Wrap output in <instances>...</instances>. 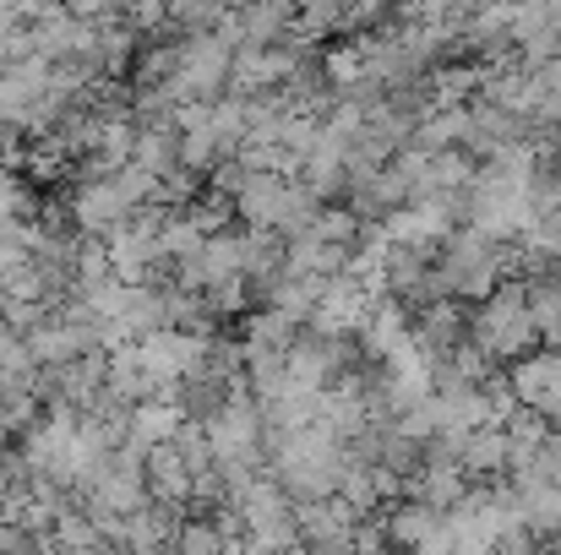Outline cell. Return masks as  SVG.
I'll list each match as a JSON object with an SVG mask.
<instances>
[{
  "instance_id": "277c9868",
  "label": "cell",
  "mask_w": 561,
  "mask_h": 555,
  "mask_svg": "<svg viewBox=\"0 0 561 555\" xmlns=\"http://www.w3.org/2000/svg\"><path fill=\"white\" fill-rule=\"evenodd\" d=\"M513 397H524L535 414H561V355H540L513 370Z\"/></svg>"
},
{
  "instance_id": "6da1fadb",
  "label": "cell",
  "mask_w": 561,
  "mask_h": 555,
  "mask_svg": "<svg viewBox=\"0 0 561 555\" xmlns=\"http://www.w3.org/2000/svg\"><path fill=\"white\" fill-rule=\"evenodd\" d=\"M535 338H540V316H535V305H529V294H518V289H502L491 305H485V316H480V349L496 360H507V355H524V349H535Z\"/></svg>"
},
{
  "instance_id": "7a4b0ae2",
  "label": "cell",
  "mask_w": 561,
  "mask_h": 555,
  "mask_svg": "<svg viewBox=\"0 0 561 555\" xmlns=\"http://www.w3.org/2000/svg\"><path fill=\"white\" fill-rule=\"evenodd\" d=\"M71 229H82V234H115L137 207L126 201V190H121V181L115 175H104V181H77V190H71Z\"/></svg>"
},
{
  "instance_id": "5b68a950",
  "label": "cell",
  "mask_w": 561,
  "mask_h": 555,
  "mask_svg": "<svg viewBox=\"0 0 561 555\" xmlns=\"http://www.w3.org/2000/svg\"><path fill=\"white\" fill-rule=\"evenodd\" d=\"M229 534H224V523H181L175 529V545L181 551H218Z\"/></svg>"
},
{
  "instance_id": "3957f363",
  "label": "cell",
  "mask_w": 561,
  "mask_h": 555,
  "mask_svg": "<svg viewBox=\"0 0 561 555\" xmlns=\"http://www.w3.org/2000/svg\"><path fill=\"white\" fill-rule=\"evenodd\" d=\"M148 490L164 507H186L191 496H196V469H191V458L181 452V441H159L148 452Z\"/></svg>"
}]
</instances>
